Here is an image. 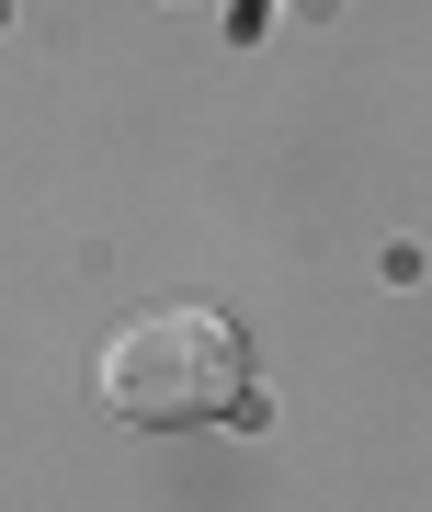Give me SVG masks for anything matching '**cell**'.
Wrapping results in <instances>:
<instances>
[{
  "label": "cell",
  "mask_w": 432,
  "mask_h": 512,
  "mask_svg": "<svg viewBox=\"0 0 432 512\" xmlns=\"http://www.w3.org/2000/svg\"><path fill=\"white\" fill-rule=\"evenodd\" d=\"M103 399L148 421V433H182V421H228L251 410V342H239L228 308H194V296H160L103 342Z\"/></svg>",
  "instance_id": "cell-1"
}]
</instances>
